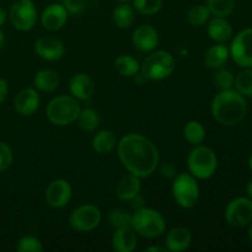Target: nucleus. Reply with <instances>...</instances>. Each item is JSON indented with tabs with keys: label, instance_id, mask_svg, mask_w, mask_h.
I'll return each mask as SVG.
<instances>
[{
	"label": "nucleus",
	"instance_id": "25",
	"mask_svg": "<svg viewBox=\"0 0 252 252\" xmlns=\"http://www.w3.org/2000/svg\"><path fill=\"white\" fill-rule=\"evenodd\" d=\"M115 69L120 75L132 78L140 71V64L130 54H121L116 58Z\"/></svg>",
	"mask_w": 252,
	"mask_h": 252
},
{
	"label": "nucleus",
	"instance_id": "40",
	"mask_svg": "<svg viewBox=\"0 0 252 252\" xmlns=\"http://www.w3.org/2000/svg\"><path fill=\"white\" fill-rule=\"evenodd\" d=\"M128 202H129L130 206H132L133 208H134V211H137V209L145 207L144 198H143V197L140 196V193H138L137 196H134L132 199H129V201H128Z\"/></svg>",
	"mask_w": 252,
	"mask_h": 252
},
{
	"label": "nucleus",
	"instance_id": "47",
	"mask_svg": "<svg viewBox=\"0 0 252 252\" xmlns=\"http://www.w3.org/2000/svg\"><path fill=\"white\" fill-rule=\"evenodd\" d=\"M118 1H121V2H127V1H130V0H118Z\"/></svg>",
	"mask_w": 252,
	"mask_h": 252
},
{
	"label": "nucleus",
	"instance_id": "45",
	"mask_svg": "<svg viewBox=\"0 0 252 252\" xmlns=\"http://www.w3.org/2000/svg\"><path fill=\"white\" fill-rule=\"evenodd\" d=\"M249 238H250V240L252 243V224L250 225V228H249Z\"/></svg>",
	"mask_w": 252,
	"mask_h": 252
},
{
	"label": "nucleus",
	"instance_id": "29",
	"mask_svg": "<svg viewBox=\"0 0 252 252\" xmlns=\"http://www.w3.org/2000/svg\"><path fill=\"white\" fill-rule=\"evenodd\" d=\"M211 11L207 7V5H194L187 12V21L189 22V25L194 27H201L203 25H206L207 22L211 19Z\"/></svg>",
	"mask_w": 252,
	"mask_h": 252
},
{
	"label": "nucleus",
	"instance_id": "31",
	"mask_svg": "<svg viewBox=\"0 0 252 252\" xmlns=\"http://www.w3.org/2000/svg\"><path fill=\"white\" fill-rule=\"evenodd\" d=\"M236 91L240 93L243 96L246 97H252V69L245 68V70L240 71L235 76L234 81Z\"/></svg>",
	"mask_w": 252,
	"mask_h": 252
},
{
	"label": "nucleus",
	"instance_id": "23",
	"mask_svg": "<svg viewBox=\"0 0 252 252\" xmlns=\"http://www.w3.org/2000/svg\"><path fill=\"white\" fill-rule=\"evenodd\" d=\"M61 79H59L58 73L53 69H43L39 70L34 75L33 84L37 90L43 91V93H52L59 86Z\"/></svg>",
	"mask_w": 252,
	"mask_h": 252
},
{
	"label": "nucleus",
	"instance_id": "30",
	"mask_svg": "<svg viewBox=\"0 0 252 252\" xmlns=\"http://www.w3.org/2000/svg\"><path fill=\"white\" fill-rule=\"evenodd\" d=\"M206 5L214 16L226 17L235 9V0H207Z\"/></svg>",
	"mask_w": 252,
	"mask_h": 252
},
{
	"label": "nucleus",
	"instance_id": "11",
	"mask_svg": "<svg viewBox=\"0 0 252 252\" xmlns=\"http://www.w3.org/2000/svg\"><path fill=\"white\" fill-rule=\"evenodd\" d=\"M230 56L241 68H252V29L239 32L231 42Z\"/></svg>",
	"mask_w": 252,
	"mask_h": 252
},
{
	"label": "nucleus",
	"instance_id": "26",
	"mask_svg": "<svg viewBox=\"0 0 252 252\" xmlns=\"http://www.w3.org/2000/svg\"><path fill=\"white\" fill-rule=\"evenodd\" d=\"M112 19L116 26H118L120 29H128L134 22V7L130 6L128 2H121L113 9Z\"/></svg>",
	"mask_w": 252,
	"mask_h": 252
},
{
	"label": "nucleus",
	"instance_id": "32",
	"mask_svg": "<svg viewBox=\"0 0 252 252\" xmlns=\"http://www.w3.org/2000/svg\"><path fill=\"white\" fill-rule=\"evenodd\" d=\"M133 7L139 14L152 16L161 10L162 0H133Z\"/></svg>",
	"mask_w": 252,
	"mask_h": 252
},
{
	"label": "nucleus",
	"instance_id": "21",
	"mask_svg": "<svg viewBox=\"0 0 252 252\" xmlns=\"http://www.w3.org/2000/svg\"><path fill=\"white\" fill-rule=\"evenodd\" d=\"M142 189V182H140V177L135 176V175L130 174L123 177L116 186V196L121 201L128 202L132 199L133 197L140 193Z\"/></svg>",
	"mask_w": 252,
	"mask_h": 252
},
{
	"label": "nucleus",
	"instance_id": "28",
	"mask_svg": "<svg viewBox=\"0 0 252 252\" xmlns=\"http://www.w3.org/2000/svg\"><path fill=\"white\" fill-rule=\"evenodd\" d=\"M78 125L84 132H94L100 126V116L93 108H84L78 116Z\"/></svg>",
	"mask_w": 252,
	"mask_h": 252
},
{
	"label": "nucleus",
	"instance_id": "1",
	"mask_svg": "<svg viewBox=\"0 0 252 252\" xmlns=\"http://www.w3.org/2000/svg\"><path fill=\"white\" fill-rule=\"evenodd\" d=\"M117 153L123 166L129 174L144 179L149 177L159 165V152L149 138L138 133L122 137L117 144Z\"/></svg>",
	"mask_w": 252,
	"mask_h": 252
},
{
	"label": "nucleus",
	"instance_id": "18",
	"mask_svg": "<svg viewBox=\"0 0 252 252\" xmlns=\"http://www.w3.org/2000/svg\"><path fill=\"white\" fill-rule=\"evenodd\" d=\"M137 243V233L130 225L117 228L112 236V249L117 252H132Z\"/></svg>",
	"mask_w": 252,
	"mask_h": 252
},
{
	"label": "nucleus",
	"instance_id": "24",
	"mask_svg": "<svg viewBox=\"0 0 252 252\" xmlns=\"http://www.w3.org/2000/svg\"><path fill=\"white\" fill-rule=\"evenodd\" d=\"M117 144V138L112 130L103 129L96 133L93 138V149L98 154H108L115 149Z\"/></svg>",
	"mask_w": 252,
	"mask_h": 252
},
{
	"label": "nucleus",
	"instance_id": "16",
	"mask_svg": "<svg viewBox=\"0 0 252 252\" xmlns=\"http://www.w3.org/2000/svg\"><path fill=\"white\" fill-rule=\"evenodd\" d=\"M68 14L63 4H52L41 15L42 26L48 31H58L68 21Z\"/></svg>",
	"mask_w": 252,
	"mask_h": 252
},
{
	"label": "nucleus",
	"instance_id": "5",
	"mask_svg": "<svg viewBox=\"0 0 252 252\" xmlns=\"http://www.w3.org/2000/svg\"><path fill=\"white\" fill-rule=\"evenodd\" d=\"M189 174L199 180L211 179L218 169V158L214 150L204 145H196L187 158Z\"/></svg>",
	"mask_w": 252,
	"mask_h": 252
},
{
	"label": "nucleus",
	"instance_id": "17",
	"mask_svg": "<svg viewBox=\"0 0 252 252\" xmlns=\"http://www.w3.org/2000/svg\"><path fill=\"white\" fill-rule=\"evenodd\" d=\"M69 90L76 100L88 101L95 91V83L86 73H76L69 81Z\"/></svg>",
	"mask_w": 252,
	"mask_h": 252
},
{
	"label": "nucleus",
	"instance_id": "39",
	"mask_svg": "<svg viewBox=\"0 0 252 252\" xmlns=\"http://www.w3.org/2000/svg\"><path fill=\"white\" fill-rule=\"evenodd\" d=\"M7 93H9V85H7L6 80L2 78H0V105L5 101L6 98Z\"/></svg>",
	"mask_w": 252,
	"mask_h": 252
},
{
	"label": "nucleus",
	"instance_id": "22",
	"mask_svg": "<svg viewBox=\"0 0 252 252\" xmlns=\"http://www.w3.org/2000/svg\"><path fill=\"white\" fill-rule=\"evenodd\" d=\"M229 56H230V52H229L228 47L224 46L223 43L214 44V46L209 47L204 53V64L212 70H217L225 65Z\"/></svg>",
	"mask_w": 252,
	"mask_h": 252
},
{
	"label": "nucleus",
	"instance_id": "35",
	"mask_svg": "<svg viewBox=\"0 0 252 252\" xmlns=\"http://www.w3.org/2000/svg\"><path fill=\"white\" fill-rule=\"evenodd\" d=\"M16 250L19 252H42L43 245L36 236L25 235L17 241Z\"/></svg>",
	"mask_w": 252,
	"mask_h": 252
},
{
	"label": "nucleus",
	"instance_id": "37",
	"mask_svg": "<svg viewBox=\"0 0 252 252\" xmlns=\"http://www.w3.org/2000/svg\"><path fill=\"white\" fill-rule=\"evenodd\" d=\"M86 5V0H63V6L70 14H80Z\"/></svg>",
	"mask_w": 252,
	"mask_h": 252
},
{
	"label": "nucleus",
	"instance_id": "7",
	"mask_svg": "<svg viewBox=\"0 0 252 252\" xmlns=\"http://www.w3.org/2000/svg\"><path fill=\"white\" fill-rule=\"evenodd\" d=\"M172 196L182 208H192L199 199V186L191 174H177L172 182Z\"/></svg>",
	"mask_w": 252,
	"mask_h": 252
},
{
	"label": "nucleus",
	"instance_id": "3",
	"mask_svg": "<svg viewBox=\"0 0 252 252\" xmlns=\"http://www.w3.org/2000/svg\"><path fill=\"white\" fill-rule=\"evenodd\" d=\"M130 226L143 238L155 239L165 233L166 221L160 212L143 207L134 211V213L132 214Z\"/></svg>",
	"mask_w": 252,
	"mask_h": 252
},
{
	"label": "nucleus",
	"instance_id": "2",
	"mask_svg": "<svg viewBox=\"0 0 252 252\" xmlns=\"http://www.w3.org/2000/svg\"><path fill=\"white\" fill-rule=\"evenodd\" d=\"M212 116L223 126H236L245 118L248 105L244 96L236 90H221L216 95L211 106Z\"/></svg>",
	"mask_w": 252,
	"mask_h": 252
},
{
	"label": "nucleus",
	"instance_id": "8",
	"mask_svg": "<svg viewBox=\"0 0 252 252\" xmlns=\"http://www.w3.org/2000/svg\"><path fill=\"white\" fill-rule=\"evenodd\" d=\"M37 16V9L32 0H17L10 7V22L19 31H30L33 29Z\"/></svg>",
	"mask_w": 252,
	"mask_h": 252
},
{
	"label": "nucleus",
	"instance_id": "4",
	"mask_svg": "<svg viewBox=\"0 0 252 252\" xmlns=\"http://www.w3.org/2000/svg\"><path fill=\"white\" fill-rule=\"evenodd\" d=\"M80 111V103L74 96L61 95L49 101L46 113L49 122L64 127L75 122Z\"/></svg>",
	"mask_w": 252,
	"mask_h": 252
},
{
	"label": "nucleus",
	"instance_id": "41",
	"mask_svg": "<svg viewBox=\"0 0 252 252\" xmlns=\"http://www.w3.org/2000/svg\"><path fill=\"white\" fill-rule=\"evenodd\" d=\"M167 249L165 246H149L144 250V252H166Z\"/></svg>",
	"mask_w": 252,
	"mask_h": 252
},
{
	"label": "nucleus",
	"instance_id": "34",
	"mask_svg": "<svg viewBox=\"0 0 252 252\" xmlns=\"http://www.w3.org/2000/svg\"><path fill=\"white\" fill-rule=\"evenodd\" d=\"M132 214L123 208H116L108 213V221L115 229L130 225Z\"/></svg>",
	"mask_w": 252,
	"mask_h": 252
},
{
	"label": "nucleus",
	"instance_id": "10",
	"mask_svg": "<svg viewBox=\"0 0 252 252\" xmlns=\"http://www.w3.org/2000/svg\"><path fill=\"white\" fill-rule=\"evenodd\" d=\"M225 220L234 228H244L252 223V199L238 197L225 208Z\"/></svg>",
	"mask_w": 252,
	"mask_h": 252
},
{
	"label": "nucleus",
	"instance_id": "33",
	"mask_svg": "<svg viewBox=\"0 0 252 252\" xmlns=\"http://www.w3.org/2000/svg\"><path fill=\"white\" fill-rule=\"evenodd\" d=\"M234 81H235V76L228 69H217L213 76V83L218 90H228L234 86Z\"/></svg>",
	"mask_w": 252,
	"mask_h": 252
},
{
	"label": "nucleus",
	"instance_id": "46",
	"mask_svg": "<svg viewBox=\"0 0 252 252\" xmlns=\"http://www.w3.org/2000/svg\"><path fill=\"white\" fill-rule=\"evenodd\" d=\"M249 166H250V169L252 170V154L250 155V158H249Z\"/></svg>",
	"mask_w": 252,
	"mask_h": 252
},
{
	"label": "nucleus",
	"instance_id": "44",
	"mask_svg": "<svg viewBox=\"0 0 252 252\" xmlns=\"http://www.w3.org/2000/svg\"><path fill=\"white\" fill-rule=\"evenodd\" d=\"M5 43V37H4V33H2L1 31H0V49L2 48V46H4Z\"/></svg>",
	"mask_w": 252,
	"mask_h": 252
},
{
	"label": "nucleus",
	"instance_id": "42",
	"mask_svg": "<svg viewBox=\"0 0 252 252\" xmlns=\"http://www.w3.org/2000/svg\"><path fill=\"white\" fill-rule=\"evenodd\" d=\"M6 19H7L6 11H5L4 9H1V7H0V26H2V25L5 24Z\"/></svg>",
	"mask_w": 252,
	"mask_h": 252
},
{
	"label": "nucleus",
	"instance_id": "14",
	"mask_svg": "<svg viewBox=\"0 0 252 252\" xmlns=\"http://www.w3.org/2000/svg\"><path fill=\"white\" fill-rule=\"evenodd\" d=\"M159 32L150 25H140L133 31L132 43L139 52H152L159 44Z\"/></svg>",
	"mask_w": 252,
	"mask_h": 252
},
{
	"label": "nucleus",
	"instance_id": "19",
	"mask_svg": "<svg viewBox=\"0 0 252 252\" xmlns=\"http://www.w3.org/2000/svg\"><path fill=\"white\" fill-rule=\"evenodd\" d=\"M207 32L212 41L217 43H225L233 36V27L225 17L214 16L208 21Z\"/></svg>",
	"mask_w": 252,
	"mask_h": 252
},
{
	"label": "nucleus",
	"instance_id": "13",
	"mask_svg": "<svg viewBox=\"0 0 252 252\" xmlns=\"http://www.w3.org/2000/svg\"><path fill=\"white\" fill-rule=\"evenodd\" d=\"M34 52L39 58L47 62H56L63 58L65 47L63 42L53 36H42L34 43Z\"/></svg>",
	"mask_w": 252,
	"mask_h": 252
},
{
	"label": "nucleus",
	"instance_id": "20",
	"mask_svg": "<svg viewBox=\"0 0 252 252\" xmlns=\"http://www.w3.org/2000/svg\"><path fill=\"white\" fill-rule=\"evenodd\" d=\"M191 241L192 235L189 229L179 226L167 233L166 239H165V245H166L165 248L167 249V251L181 252L189 248Z\"/></svg>",
	"mask_w": 252,
	"mask_h": 252
},
{
	"label": "nucleus",
	"instance_id": "36",
	"mask_svg": "<svg viewBox=\"0 0 252 252\" xmlns=\"http://www.w3.org/2000/svg\"><path fill=\"white\" fill-rule=\"evenodd\" d=\"M14 155H12L11 148L9 144L4 142H0V172L6 171L12 164Z\"/></svg>",
	"mask_w": 252,
	"mask_h": 252
},
{
	"label": "nucleus",
	"instance_id": "15",
	"mask_svg": "<svg viewBox=\"0 0 252 252\" xmlns=\"http://www.w3.org/2000/svg\"><path fill=\"white\" fill-rule=\"evenodd\" d=\"M39 98L38 93L36 89L33 88H26L22 89L14 98V107L19 115L24 116V117H29L32 116L39 107Z\"/></svg>",
	"mask_w": 252,
	"mask_h": 252
},
{
	"label": "nucleus",
	"instance_id": "27",
	"mask_svg": "<svg viewBox=\"0 0 252 252\" xmlns=\"http://www.w3.org/2000/svg\"><path fill=\"white\" fill-rule=\"evenodd\" d=\"M184 137L191 144L199 145L206 139V129L198 121H189L184 128Z\"/></svg>",
	"mask_w": 252,
	"mask_h": 252
},
{
	"label": "nucleus",
	"instance_id": "12",
	"mask_svg": "<svg viewBox=\"0 0 252 252\" xmlns=\"http://www.w3.org/2000/svg\"><path fill=\"white\" fill-rule=\"evenodd\" d=\"M73 189L66 180L58 179L52 181L46 189V202L52 208H63L69 203Z\"/></svg>",
	"mask_w": 252,
	"mask_h": 252
},
{
	"label": "nucleus",
	"instance_id": "38",
	"mask_svg": "<svg viewBox=\"0 0 252 252\" xmlns=\"http://www.w3.org/2000/svg\"><path fill=\"white\" fill-rule=\"evenodd\" d=\"M160 174L164 177H167V179H174L177 175V169L176 166L171 164V162H164V164L160 166Z\"/></svg>",
	"mask_w": 252,
	"mask_h": 252
},
{
	"label": "nucleus",
	"instance_id": "43",
	"mask_svg": "<svg viewBox=\"0 0 252 252\" xmlns=\"http://www.w3.org/2000/svg\"><path fill=\"white\" fill-rule=\"evenodd\" d=\"M246 193H248L249 198L252 199V180H250L246 185Z\"/></svg>",
	"mask_w": 252,
	"mask_h": 252
},
{
	"label": "nucleus",
	"instance_id": "9",
	"mask_svg": "<svg viewBox=\"0 0 252 252\" xmlns=\"http://www.w3.org/2000/svg\"><path fill=\"white\" fill-rule=\"evenodd\" d=\"M100 209L94 204H83L74 209L69 217V224L76 231L88 233L97 228L101 223Z\"/></svg>",
	"mask_w": 252,
	"mask_h": 252
},
{
	"label": "nucleus",
	"instance_id": "6",
	"mask_svg": "<svg viewBox=\"0 0 252 252\" xmlns=\"http://www.w3.org/2000/svg\"><path fill=\"white\" fill-rule=\"evenodd\" d=\"M175 58L166 51H155L143 61L140 73L145 80L159 81L169 78L175 70Z\"/></svg>",
	"mask_w": 252,
	"mask_h": 252
}]
</instances>
